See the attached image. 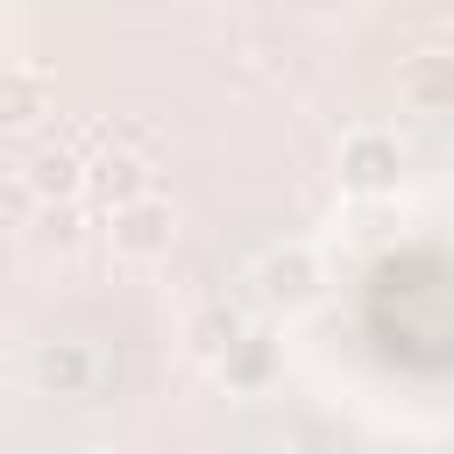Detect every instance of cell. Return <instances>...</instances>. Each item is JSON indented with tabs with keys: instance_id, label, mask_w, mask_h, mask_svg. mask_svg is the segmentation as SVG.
Segmentation results:
<instances>
[{
	"instance_id": "obj_1",
	"label": "cell",
	"mask_w": 454,
	"mask_h": 454,
	"mask_svg": "<svg viewBox=\"0 0 454 454\" xmlns=\"http://www.w3.org/2000/svg\"><path fill=\"white\" fill-rule=\"evenodd\" d=\"M333 177H340V192H355V199H390V192L404 184V142H397L390 128H355V135L340 142V156H333Z\"/></svg>"
},
{
	"instance_id": "obj_2",
	"label": "cell",
	"mask_w": 454,
	"mask_h": 454,
	"mask_svg": "<svg viewBox=\"0 0 454 454\" xmlns=\"http://www.w3.org/2000/svg\"><path fill=\"white\" fill-rule=\"evenodd\" d=\"M106 241H114V255H128V262H163L170 241H177V213H170V199L142 192V199L106 206Z\"/></svg>"
},
{
	"instance_id": "obj_3",
	"label": "cell",
	"mask_w": 454,
	"mask_h": 454,
	"mask_svg": "<svg viewBox=\"0 0 454 454\" xmlns=\"http://www.w3.org/2000/svg\"><path fill=\"white\" fill-rule=\"evenodd\" d=\"M255 298L270 305V312H298V305H312L319 298V284H326V270H319V255L305 248V241H277V248H262L255 255Z\"/></svg>"
},
{
	"instance_id": "obj_4",
	"label": "cell",
	"mask_w": 454,
	"mask_h": 454,
	"mask_svg": "<svg viewBox=\"0 0 454 454\" xmlns=\"http://www.w3.org/2000/svg\"><path fill=\"white\" fill-rule=\"evenodd\" d=\"M99 348L92 340H43L35 355H28V383H35V397H64V404H78V397H92L99 390Z\"/></svg>"
},
{
	"instance_id": "obj_5",
	"label": "cell",
	"mask_w": 454,
	"mask_h": 454,
	"mask_svg": "<svg viewBox=\"0 0 454 454\" xmlns=\"http://www.w3.org/2000/svg\"><path fill=\"white\" fill-rule=\"evenodd\" d=\"M397 99H404V114H419V121L454 114V57H447V50H419V57H404V71H397Z\"/></svg>"
},
{
	"instance_id": "obj_6",
	"label": "cell",
	"mask_w": 454,
	"mask_h": 454,
	"mask_svg": "<svg viewBox=\"0 0 454 454\" xmlns=\"http://www.w3.org/2000/svg\"><path fill=\"white\" fill-rule=\"evenodd\" d=\"M57 106V85L43 64H0V135H21V128H43Z\"/></svg>"
},
{
	"instance_id": "obj_7",
	"label": "cell",
	"mask_w": 454,
	"mask_h": 454,
	"mask_svg": "<svg viewBox=\"0 0 454 454\" xmlns=\"http://www.w3.org/2000/svg\"><path fill=\"white\" fill-rule=\"evenodd\" d=\"M21 184H28L35 206H50V199H78V184H85V156H78L71 142H43V149L21 163Z\"/></svg>"
},
{
	"instance_id": "obj_8",
	"label": "cell",
	"mask_w": 454,
	"mask_h": 454,
	"mask_svg": "<svg viewBox=\"0 0 454 454\" xmlns=\"http://www.w3.org/2000/svg\"><path fill=\"white\" fill-rule=\"evenodd\" d=\"M85 184H99V199L106 206H121V199H142V192H156V170H149V156L142 149H99V156H85Z\"/></svg>"
},
{
	"instance_id": "obj_9",
	"label": "cell",
	"mask_w": 454,
	"mask_h": 454,
	"mask_svg": "<svg viewBox=\"0 0 454 454\" xmlns=\"http://www.w3.org/2000/svg\"><path fill=\"white\" fill-rule=\"evenodd\" d=\"M241 333H248V319H241L227 298H213V305H199V312L184 319V340H192V355H199V362H220Z\"/></svg>"
},
{
	"instance_id": "obj_10",
	"label": "cell",
	"mask_w": 454,
	"mask_h": 454,
	"mask_svg": "<svg viewBox=\"0 0 454 454\" xmlns=\"http://www.w3.org/2000/svg\"><path fill=\"white\" fill-rule=\"evenodd\" d=\"M213 369H220L234 390H262V383H270V369H277V348H270L262 333H241V340L213 362Z\"/></svg>"
},
{
	"instance_id": "obj_11",
	"label": "cell",
	"mask_w": 454,
	"mask_h": 454,
	"mask_svg": "<svg viewBox=\"0 0 454 454\" xmlns=\"http://www.w3.org/2000/svg\"><path fill=\"white\" fill-rule=\"evenodd\" d=\"M43 241H57V248L78 241V206H71V199H50V206H43Z\"/></svg>"
},
{
	"instance_id": "obj_12",
	"label": "cell",
	"mask_w": 454,
	"mask_h": 454,
	"mask_svg": "<svg viewBox=\"0 0 454 454\" xmlns=\"http://www.w3.org/2000/svg\"><path fill=\"white\" fill-rule=\"evenodd\" d=\"M192 7H227V0H192Z\"/></svg>"
},
{
	"instance_id": "obj_13",
	"label": "cell",
	"mask_w": 454,
	"mask_h": 454,
	"mask_svg": "<svg viewBox=\"0 0 454 454\" xmlns=\"http://www.w3.org/2000/svg\"><path fill=\"white\" fill-rule=\"evenodd\" d=\"M326 7H340V0H326Z\"/></svg>"
}]
</instances>
